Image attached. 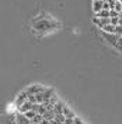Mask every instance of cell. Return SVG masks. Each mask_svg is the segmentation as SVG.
<instances>
[{"label":"cell","mask_w":122,"mask_h":124,"mask_svg":"<svg viewBox=\"0 0 122 124\" xmlns=\"http://www.w3.org/2000/svg\"><path fill=\"white\" fill-rule=\"evenodd\" d=\"M73 120H75V124H85V123H84L81 118H78V117H75Z\"/></svg>","instance_id":"cell-19"},{"label":"cell","mask_w":122,"mask_h":124,"mask_svg":"<svg viewBox=\"0 0 122 124\" xmlns=\"http://www.w3.org/2000/svg\"><path fill=\"white\" fill-rule=\"evenodd\" d=\"M33 27L38 30V31H46V30H50L53 27V22L50 21H46V20H42V21H38L33 25Z\"/></svg>","instance_id":"cell-1"},{"label":"cell","mask_w":122,"mask_h":124,"mask_svg":"<svg viewBox=\"0 0 122 124\" xmlns=\"http://www.w3.org/2000/svg\"><path fill=\"white\" fill-rule=\"evenodd\" d=\"M120 1H121V4H122V0H120Z\"/></svg>","instance_id":"cell-21"},{"label":"cell","mask_w":122,"mask_h":124,"mask_svg":"<svg viewBox=\"0 0 122 124\" xmlns=\"http://www.w3.org/2000/svg\"><path fill=\"white\" fill-rule=\"evenodd\" d=\"M103 36H104V38L108 41V43H110L114 47L116 46V43L120 39V36H117V34H115V33H108V32H104V31H103Z\"/></svg>","instance_id":"cell-3"},{"label":"cell","mask_w":122,"mask_h":124,"mask_svg":"<svg viewBox=\"0 0 122 124\" xmlns=\"http://www.w3.org/2000/svg\"><path fill=\"white\" fill-rule=\"evenodd\" d=\"M15 120H16V124H32L31 119L27 118V116L25 113H21V112H19L16 114V119Z\"/></svg>","instance_id":"cell-5"},{"label":"cell","mask_w":122,"mask_h":124,"mask_svg":"<svg viewBox=\"0 0 122 124\" xmlns=\"http://www.w3.org/2000/svg\"><path fill=\"white\" fill-rule=\"evenodd\" d=\"M43 119H44V117H43L42 114H39V113H38L36 117H34V118L31 120V122H32V124H40Z\"/></svg>","instance_id":"cell-11"},{"label":"cell","mask_w":122,"mask_h":124,"mask_svg":"<svg viewBox=\"0 0 122 124\" xmlns=\"http://www.w3.org/2000/svg\"><path fill=\"white\" fill-rule=\"evenodd\" d=\"M62 113L65 114V117L66 118H75L76 116H75V113L71 111V109H68L66 106H64V111H62Z\"/></svg>","instance_id":"cell-10"},{"label":"cell","mask_w":122,"mask_h":124,"mask_svg":"<svg viewBox=\"0 0 122 124\" xmlns=\"http://www.w3.org/2000/svg\"><path fill=\"white\" fill-rule=\"evenodd\" d=\"M115 30H116V26H114V25H111V23L103 28L104 32H108V33H115Z\"/></svg>","instance_id":"cell-12"},{"label":"cell","mask_w":122,"mask_h":124,"mask_svg":"<svg viewBox=\"0 0 122 124\" xmlns=\"http://www.w3.org/2000/svg\"><path fill=\"white\" fill-rule=\"evenodd\" d=\"M111 25L118 26L120 25V17H112V19H111Z\"/></svg>","instance_id":"cell-17"},{"label":"cell","mask_w":122,"mask_h":124,"mask_svg":"<svg viewBox=\"0 0 122 124\" xmlns=\"http://www.w3.org/2000/svg\"><path fill=\"white\" fill-rule=\"evenodd\" d=\"M103 6H104V0H94L93 1V11H94V14L96 15L98 12H100L103 10Z\"/></svg>","instance_id":"cell-8"},{"label":"cell","mask_w":122,"mask_h":124,"mask_svg":"<svg viewBox=\"0 0 122 124\" xmlns=\"http://www.w3.org/2000/svg\"><path fill=\"white\" fill-rule=\"evenodd\" d=\"M46 111H48V109H46V106L42 103V104L39 106V109H38V113H39V114H42V116H44V113H45Z\"/></svg>","instance_id":"cell-15"},{"label":"cell","mask_w":122,"mask_h":124,"mask_svg":"<svg viewBox=\"0 0 122 124\" xmlns=\"http://www.w3.org/2000/svg\"><path fill=\"white\" fill-rule=\"evenodd\" d=\"M32 108H33V103H32L29 100H27L22 106H20V107H19V112H21V113H26V112L31 111Z\"/></svg>","instance_id":"cell-7"},{"label":"cell","mask_w":122,"mask_h":124,"mask_svg":"<svg viewBox=\"0 0 122 124\" xmlns=\"http://www.w3.org/2000/svg\"><path fill=\"white\" fill-rule=\"evenodd\" d=\"M121 53H122V37H120V39H118V42L116 43V46H115Z\"/></svg>","instance_id":"cell-18"},{"label":"cell","mask_w":122,"mask_h":124,"mask_svg":"<svg viewBox=\"0 0 122 124\" xmlns=\"http://www.w3.org/2000/svg\"><path fill=\"white\" fill-rule=\"evenodd\" d=\"M27 100H28V93H27L26 90H25L23 92L19 93V96H17V98H16V101H15V103H16V106H17V108H19L20 106H22Z\"/></svg>","instance_id":"cell-6"},{"label":"cell","mask_w":122,"mask_h":124,"mask_svg":"<svg viewBox=\"0 0 122 124\" xmlns=\"http://www.w3.org/2000/svg\"><path fill=\"white\" fill-rule=\"evenodd\" d=\"M93 23L96 25L98 27H100L103 30L105 26H108V25L111 23V19H110V17H108V19H100V17H96L95 16L94 19H93Z\"/></svg>","instance_id":"cell-4"},{"label":"cell","mask_w":122,"mask_h":124,"mask_svg":"<svg viewBox=\"0 0 122 124\" xmlns=\"http://www.w3.org/2000/svg\"><path fill=\"white\" fill-rule=\"evenodd\" d=\"M96 17H100V19H108V17H110V10H101L100 12H98L95 15Z\"/></svg>","instance_id":"cell-9"},{"label":"cell","mask_w":122,"mask_h":124,"mask_svg":"<svg viewBox=\"0 0 122 124\" xmlns=\"http://www.w3.org/2000/svg\"><path fill=\"white\" fill-rule=\"evenodd\" d=\"M26 116H27V118H29L31 120L34 118V117H36L37 114H38V112H36V111H33V109H31V111H28V112H26L25 113Z\"/></svg>","instance_id":"cell-13"},{"label":"cell","mask_w":122,"mask_h":124,"mask_svg":"<svg viewBox=\"0 0 122 124\" xmlns=\"http://www.w3.org/2000/svg\"><path fill=\"white\" fill-rule=\"evenodd\" d=\"M26 91H27V93H28V95H38V93H40V92H44V91H45V87H44V86H42V85L36 84V85L28 86V87L26 88Z\"/></svg>","instance_id":"cell-2"},{"label":"cell","mask_w":122,"mask_h":124,"mask_svg":"<svg viewBox=\"0 0 122 124\" xmlns=\"http://www.w3.org/2000/svg\"><path fill=\"white\" fill-rule=\"evenodd\" d=\"M64 124H75V120H73V118H66Z\"/></svg>","instance_id":"cell-20"},{"label":"cell","mask_w":122,"mask_h":124,"mask_svg":"<svg viewBox=\"0 0 122 124\" xmlns=\"http://www.w3.org/2000/svg\"><path fill=\"white\" fill-rule=\"evenodd\" d=\"M112 17H120V12H117L115 9L110 10V19H112Z\"/></svg>","instance_id":"cell-16"},{"label":"cell","mask_w":122,"mask_h":124,"mask_svg":"<svg viewBox=\"0 0 122 124\" xmlns=\"http://www.w3.org/2000/svg\"><path fill=\"white\" fill-rule=\"evenodd\" d=\"M115 10L117 11V12H122V4H121V1L120 0H116V4H115Z\"/></svg>","instance_id":"cell-14"}]
</instances>
